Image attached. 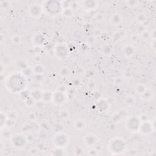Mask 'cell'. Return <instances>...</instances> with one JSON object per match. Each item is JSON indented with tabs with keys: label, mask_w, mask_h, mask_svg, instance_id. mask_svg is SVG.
Segmentation results:
<instances>
[{
	"label": "cell",
	"mask_w": 156,
	"mask_h": 156,
	"mask_svg": "<svg viewBox=\"0 0 156 156\" xmlns=\"http://www.w3.org/2000/svg\"><path fill=\"white\" fill-rule=\"evenodd\" d=\"M63 14L65 17L70 18L73 14V11H72L70 8L63 9Z\"/></svg>",
	"instance_id": "28"
},
{
	"label": "cell",
	"mask_w": 156,
	"mask_h": 156,
	"mask_svg": "<svg viewBox=\"0 0 156 156\" xmlns=\"http://www.w3.org/2000/svg\"><path fill=\"white\" fill-rule=\"evenodd\" d=\"M112 118H113V120L115 121L120 122L122 120V118H123V116H121V115L119 113H116L112 116Z\"/></svg>",
	"instance_id": "33"
},
{
	"label": "cell",
	"mask_w": 156,
	"mask_h": 156,
	"mask_svg": "<svg viewBox=\"0 0 156 156\" xmlns=\"http://www.w3.org/2000/svg\"><path fill=\"white\" fill-rule=\"evenodd\" d=\"M7 114L9 120H12V121H16L17 118V114L16 112L14 111V110H11V111H9Z\"/></svg>",
	"instance_id": "25"
},
{
	"label": "cell",
	"mask_w": 156,
	"mask_h": 156,
	"mask_svg": "<svg viewBox=\"0 0 156 156\" xmlns=\"http://www.w3.org/2000/svg\"><path fill=\"white\" fill-rule=\"evenodd\" d=\"M153 131V126L152 123L148 121H141L140 124L139 132L143 135H146L151 134Z\"/></svg>",
	"instance_id": "9"
},
{
	"label": "cell",
	"mask_w": 156,
	"mask_h": 156,
	"mask_svg": "<svg viewBox=\"0 0 156 156\" xmlns=\"http://www.w3.org/2000/svg\"><path fill=\"white\" fill-rule=\"evenodd\" d=\"M80 81L79 79H75L73 82V84L74 85V86L75 87H78L79 86L80 84Z\"/></svg>",
	"instance_id": "46"
},
{
	"label": "cell",
	"mask_w": 156,
	"mask_h": 156,
	"mask_svg": "<svg viewBox=\"0 0 156 156\" xmlns=\"http://www.w3.org/2000/svg\"><path fill=\"white\" fill-rule=\"evenodd\" d=\"M42 93L43 92H41L40 90H34L32 92H31L30 96L35 102L39 101L41 100L42 98Z\"/></svg>",
	"instance_id": "18"
},
{
	"label": "cell",
	"mask_w": 156,
	"mask_h": 156,
	"mask_svg": "<svg viewBox=\"0 0 156 156\" xmlns=\"http://www.w3.org/2000/svg\"><path fill=\"white\" fill-rule=\"evenodd\" d=\"M88 154L90 155H98V151H96V150H94V149H93V148H90V151H89Z\"/></svg>",
	"instance_id": "42"
},
{
	"label": "cell",
	"mask_w": 156,
	"mask_h": 156,
	"mask_svg": "<svg viewBox=\"0 0 156 156\" xmlns=\"http://www.w3.org/2000/svg\"><path fill=\"white\" fill-rule=\"evenodd\" d=\"M84 149H83L82 148L79 147V146H78V147L75 148L74 151L75 155H83V154H84Z\"/></svg>",
	"instance_id": "29"
},
{
	"label": "cell",
	"mask_w": 156,
	"mask_h": 156,
	"mask_svg": "<svg viewBox=\"0 0 156 156\" xmlns=\"http://www.w3.org/2000/svg\"><path fill=\"white\" fill-rule=\"evenodd\" d=\"M121 21V18L119 14H115L111 17V22L114 25H118Z\"/></svg>",
	"instance_id": "24"
},
{
	"label": "cell",
	"mask_w": 156,
	"mask_h": 156,
	"mask_svg": "<svg viewBox=\"0 0 156 156\" xmlns=\"http://www.w3.org/2000/svg\"><path fill=\"white\" fill-rule=\"evenodd\" d=\"M8 119L7 114L4 112H1V114H0V123H1V130L6 127Z\"/></svg>",
	"instance_id": "19"
},
{
	"label": "cell",
	"mask_w": 156,
	"mask_h": 156,
	"mask_svg": "<svg viewBox=\"0 0 156 156\" xmlns=\"http://www.w3.org/2000/svg\"><path fill=\"white\" fill-rule=\"evenodd\" d=\"M137 20L139 21L140 23H144L146 21V17L143 14H140L137 17Z\"/></svg>",
	"instance_id": "38"
},
{
	"label": "cell",
	"mask_w": 156,
	"mask_h": 156,
	"mask_svg": "<svg viewBox=\"0 0 156 156\" xmlns=\"http://www.w3.org/2000/svg\"><path fill=\"white\" fill-rule=\"evenodd\" d=\"M122 35L121 34H120L119 32H116V34H115V35H114V40L115 41H120L121 40V39L122 38Z\"/></svg>",
	"instance_id": "40"
},
{
	"label": "cell",
	"mask_w": 156,
	"mask_h": 156,
	"mask_svg": "<svg viewBox=\"0 0 156 156\" xmlns=\"http://www.w3.org/2000/svg\"><path fill=\"white\" fill-rule=\"evenodd\" d=\"M60 74L62 75V76H67L69 74V70L68 68L67 67H64V68H62V70H60Z\"/></svg>",
	"instance_id": "34"
},
{
	"label": "cell",
	"mask_w": 156,
	"mask_h": 156,
	"mask_svg": "<svg viewBox=\"0 0 156 156\" xmlns=\"http://www.w3.org/2000/svg\"><path fill=\"white\" fill-rule=\"evenodd\" d=\"M134 52H135V49L132 45H127L124 47L123 53L126 58H131L134 54Z\"/></svg>",
	"instance_id": "16"
},
{
	"label": "cell",
	"mask_w": 156,
	"mask_h": 156,
	"mask_svg": "<svg viewBox=\"0 0 156 156\" xmlns=\"http://www.w3.org/2000/svg\"><path fill=\"white\" fill-rule=\"evenodd\" d=\"M66 98V93L57 90L56 92L53 93L52 101L54 102L56 105H62L65 101Z\"/></svg>",
	"instance_id": "10"
},
{
	"label": "cell",
	"mask_w": 156,
	"mask_h": 156,
	"mask_svg": "<svg viewBox=\"0 0 156 156\" xmlns=\"http://www.w3.org/2000/svg\"><path fill=\"white\" fill-rule=\"evenodd\" d=\"M25 77L20 74H13L7 79V88L12 92L20 93L25 87Z\"/></svg>",
	"instance_id": "1"
},
{
	"label": "cell",
	"mask_w": 156,
	"mask_h": 156,
	"mask_svg": "<svg viewBox=\"0 0 156 156\" xmlns=\"http://www.w3.org/2000/svg\"><path fill=\"white\" fill-rule=\"evenodd\" d=\"M53 95V93L51 92V91L45 90L44 92H43L41 101H43L45 103H48V102L52 101Z\"/></svg>",
	"instance_id": "17"
},
{
	"label": "cell",
	"mask_w": 156,
	"mask_h": 156,
	"mask_svg": "<svg viewBox=\"0 0 156 156\" xmlns=\"http://www.w3.org/2000/svg\"><path fill=\"white\" fill-rule=\"evenodd\" d=\"M34 60L36 61L37 62H40L41 60V57L39 56V55H37V56H35V58H34Z\"/></svg>",
	"instance_id": "47"
},
{
	"label": "cell",
	"mask_w": 156,
	"mask_h": 156,
	"mask_svg": "<svg viewBox=\"0 0 156 156\" xmlns=\"http://www.w3.org/2000/svg\"><path fill=\"white\" fill-rule=\"evenodd\" d=\"M141 96V98L143 99V100L145 101H149L151 100L152 98H153V92H151V90H146L145 92V93L142 94Z\"/></svg>",
	"instance_id": "23"
},
{
	"label": "cell",
	"mask_w": 156,
	"mask_h": 156,
	"mask_svg": "<svg viewBox=\"0 0 156 156\" xmlns=\"http://www.w3.org/2000/svg\"><path fill=\"white\" fill-rule=\"evenodd\" d=\"M45 36L41 34H36L32 37V42L34 45H36L37 46H39L42 45L45 43Z\"/></svg>",
	"instance_id": "13"
},
{
	"label": "cell",
	"mask_w": 156,
	"mask_h": 156,
	"mask_svg": "<svg viewBox=\"0 0 156 156\" xmlns=\"http://www.w3.org/2000/svg\"><path fill=\"white\" fill-rule=\"evenodd\" d=\"M35 101L34 100H33V99L31 97V96H29V98H27L26 100H25V103L26 104L27 106H29V107H31V106H32L34 104H35Z\"/></svg>",
	"instance_id": "30"
},
{
	"label": "cell",
	"mask_w": 156,
	"mask_h": 156,
	"mask_svg": "<svg viewBox=\"0 0 156 156\" xmlns=\"http://www.w3.org/2000/svg\"><path fill=\"white\" fill-rule=\"evenodd\" d=\"M103 15L101 14H97V15H96V19H97V20L99 21H101L102 20H103Z\"/></svg>",
	"instance_id": "45"
},
{
	"label": "cell",
	"mask_w": 156,
	"mask_h": 156,
	"mask_svg": "<svg viewBox=\"0 0 156 156\" xmlns=\"http://www.w3.org/2000/svg\"><path fill=\"white\" fill-rule=\"evenodd\" d=\"M44 76H43V74H35V80L37 81V82H42L43 80H44Z\"/></svg>",
	"instance_id": "39"
},
{
	"label": "cell",
	"mask_w": 156,
	"mask_h": 156,
	"mask_svg": "<svg viewBox=\"0 0 156 156\" xmlns=\"http://www.w3.org/2000/svg\"><path fill=\"white\" fill-rule=\"evenodd\" d=\"M43 5L42 9L48 15H56L62 8L61 4L58 1H46Z\"/></svg>",
	"instance_id": "3"
},
{
	"label": "cell",
	"mask_w": 156,
	"mask_h": 156,
	"mask_svg": "<svg viewBox=\"0 0 156 156\" xmlns=\"http://www.w3.org/2000/svg\"><path fill=\"white\" fill-rule=\"evenodd\" d=\"M98 137L93 134H88L84 136V145L87 148H92L96 145L98 142Z\"/></svg>",
	"instance_id": "8"
},
{
	"label": "cell",
	"mask_w": 156,
	"mask_h": 156,
	"mask_svg": "<svg viewBox=\"0 0 156 156\" xmlns=\"http://www.w3.org/2000/svg\"><path fill=\"white\" fill-rule=\"evenodd\" d=\"M69 141H70L69 136L67 134L60 132L54 136L53 139V144L56 148L63 149L68 145Z\"/></svg>",
	"instance_id": "5"
},
{
	"label": "cell",
	"mask_w": 156,
	"mask_h": 156,
	"mask_svg": "<svg viewBox=\"0 0 156 156\" xmlns=\"http://www.w3.org/2000/svg\"><path fill=\"white\" fill-rule=\"evenodd\" d=\"M58 90L59 91V92H63V93H66L67 92V91H68V88H67V87L65 86V85H60V86L58 87Z\"/></svg>",
	"instance_id": "36"
},
{
	"label": "cell",
	"mask_w": 156,
	"mask_h": 156,
	"mask_svg": "<svg viewBox=\"0 0 156 156\" xmlns=\"http://www.w3.org/2000/svg\"><path fill=\"white\" fill-rule=\"evenodd\" d=\"M11 41L13 45H18L21 42V38L18 35H14L11 38Z\"/></svg>",
	"instance_id": "27"
},
{
	"label": "cell",
	"mask_w": 156,
	"mask_h": 156,
	"mask_svg": "<svg viewBox=\"0 0 156 156\" xmlns=\"http://www.w3.org/2000/svg\"><path fill=\"white\" fill-rule=\"evenodd\" d=\"M43 9L37 4H32L29 9V14L33 18H38L41 15Z\"/></svg>",
	"instance_id": "11"
},
{
	"label": "cell",
	"mask_w": 156,
	"mask_h": 156,
	"mask_svg": "<svg viewBox=\"0 0 156 156\" xmlns=\"http://www.w3.org/2000/svg\"><path fill=\"white\" fill-rule=\"evenodd\" d=\"M11 143L13 148H23L27 143V138L23 134H16L11 137Z\"/></svg>",
	"instance_id": "6"
},
{
	"label": "cell",
	"mask_w": 156,
	"mask_h": 156,
	"mask_svg": "<svg viewBox=\"0 0 156 156\" xmlns=\"http://www.w3.org/2000/svg\"><path fill=\"white\" fill-rule=\"evenodd\" d=\"M126 146V141L120 137L113 138L108 145V151L113 155H120L125 152Z\"/></svg>",
	"instance_id": "2"
},
{
	"label": "cell",
	"mask_w": 156,
	"mask_h": 156,
	"mask_svg": "<svg viewBox=\"0 0 156 156\" xmlns=\"http://www.w3.org/2000/svg\"><path fill=\"white\" fill-rule=\"evenodd\" d=\"M73 127L77 131H82L86 127V123L82 119H78L74 121Z\"/></svg>",
	"instance_id": "15"
},
{
	"label": "cell",
	"mask_w": 156,
	"mask_h": 156,
	"mask_svg": "<svg viewBox=\"0 0 156 156\" xmlns=\"http://www.w3.org/2000/svg\"><path fill=\"white\" fill-rule=\"evenodd\" d=\"M141 121L138 116H130L126 121V127L130 132L136 133L139 132V129Z\"/></svg>",
	"instance_id": "4"
},
{
	"label": "cell",
	"mask_w": 156,
	"mask_h": 156,
	"mask_svg": "<svg viewBox=\"0 0 156 156\" xmlns=\"http://www.w3.org/2000/svg\"><path fill=\"white\" fill-rule=\"evenodd\" d=\"M10 5H11V3H10L9 1H3L1 2V7L3 9H6L7 8H8V7L10 6Z\"/></svg>",
	"instance_id": "35"
},
{
	"label": "cell",
	"mask_w": 156,
	"mask_h": 156,
	"mask_svg": "<svg viewBox=\"0 0 156 156\" xmlns=\"http://www.w3.org/2000/svg\"><path fill=\"white\" fill-rule=\"evenodd\" d=\"M93 93H94V94H96V95L95 96H94V98H95L96 100H100V99L101 98L102 94H101V93L100 92H99V91L96 90V91H94V92Z\"/></svg>",
	"instance_id": "41"
},
{
	"label": "cell",
	"mask_w": 156,
	"mask_h": 156,
	"mask_svg": "<svg viewBox=\"0 0 156 156\" xmlns=\"http://www.w3.org/2000/svg\"><path fill=\"white\" fill-rule=\"evenodd\" d=\"M95 86H96L95 82H94V81H91L88 82V86L90 88H92L94 87Z\"/></svg>",
	"instance_id": "43"
},
{
	"label": "cell",
	"mask_w": 156,
	"mask_h": 156,
	"mask_svg": "<svg viewBox=\"0 0 156 156\" xmlns=\"http://www.w3.org/2000/svg\"><path fill=\"white\" fill-rule=\"evenodd\" d=\"M79 7V4L76 1H71V4H70V8L73 11H76L78 9Z\"/></svg>",
	"instance_id": "31"
},
{
	"label": "cell",
	"mask_w": 156,
	"mask_h": 156,
	"mask_svg": "<svg viewBox=\"0 0 156 156\" xmlns=\"http://www.w3.org/2000/svg\"><path fill=\"white\" fill-rule=\"evenodd\" d=\"M96 107L99 112H101V113H105L109 109L110 106L107 101L101 98L96 102Z\"/></svg>",
	"instance_id": "12"
},
{
	"label": "cell",
	"mask_w": 156,
	"mask_h": 156,
	"mask_svg": "<svg viewBox=\"0 0 156 156\" xmlns=\"http://www.w3.org/2000/svg\"><path fill=\"white\" fill-rule=\"evenodd\" d=\"M32 72L35 74H43L45 72V67L42 65L37 64L33 67Z\"/></svg>",
	"instance_id": "21"
},
{
	"label": "cell",
	"mask_w": 156,
	"mask_h": 156,
	"mask_svg": "<svg viewBox=\"0 0 156 156\" xmlns=\"http://www.w3.org/2000/svg\"><path fill=\"white\" fill-rule=\"evenodd\" d=\"M18 66L20 68H21V69H26V66H27V64L26 63H25V62L23 60H21V61H19V62L17 64Z\"/></svg>",
	"instance_id": "37"
},
{
	"label": "cell",
	"mask_w": 156,
	"mask_h": 156,
	"mask_svg": "<svg viewBox=\"0 0 156 156\" xmlns=\"http://www.w3.org/2000/svg\"><path fill=\"white\" fill-rule=\"evenodd\" d=\"M97 2L95 1H84L82 2V7L86 10L92 11L97 6Z\"/></svg>",
	"instance_id": "14"
},
{
	"label": "cell",
	"mask_w": 156,
	"mask_h": 156,
	"mask_svg": "<svg viewBox=\"0 0 156 156\" xmlns=\"http://www.w3.org/2000/svg\"><path fill=\"white\" fill-rule=\"evenodd\" d=\"M135 99L133 96L129 95L124 98V103L127 107H132L135 104Z\"/></svg>",
	"instance_id": "20"
},
{
	"label": "cell",
	"mask_w": 156,
	"mask_h": 156,
	"mask_svg": "<svg viewBox=\"0 0 156 156\" xmlns=\"http://www.w3.org/2000/svg\"><path fill=\"white\" fill-rule=\"evenodd\" d=\"M27 118H28V119L30 120H34L35 118V114H33V113L29 114L28 116H27Z\"/></svg>",
	"instance_id": "44"
},
{
	"label": "cell",
	"mask_w": 156,
	"mask_h": 156,
	"mask_svg": "<svg viewBox=\"0 0 156 156\" xmlns=\"http://www.w3.org/2000/svg\"><path fill=\"white\" fill-rule=\"evenodd\" d=\"M146 90V87L145 85L141 84H138L135 88V92H136V93L139 94V95H142Z\"/></svg>",
	"instance_id": "22"
},
{
	"label": "cell",
	"mask_w": 156,
	"mask_h": 156,
	"mask_svg": "<svg viewBox=\"0 0 156 156\" xmlns=\"http://www.w3.org/2000/svg\"><path fill=\"white\" fill-rule=\"evenodd\" d=\"M54 53L56 57L59 59H65L68 56V50L64 45L59 44L55 47Z\"/></svg>",
	"instance_id": "7"
},
{
	"label": "cell",
	"mask_w": 156,
	"mask_h": 156,
	"mask_svg": "<svg viewBox=\"0 0 156 156\" xmlns=\"http://www.w3.org/2000/svg\"><path fill=\"white\" fill-rule=\"evenodd\" d=\"M59 116L61 119L62 120H67L68 119L70 116V114H69V112L67 111L66 110H61L59 113Z\"/></svg>",
	"instance_id": "26"
},
{
	"label": "cell",
	"mask_w": 156,
	"mask_h": 156,
	"mask_svg": "<svg viewBox=\"0 0 156 156\" xmlns=\"http://www.w3.org/2000/svg\"><path fill=\"white\" fill-rule=\"evenodd\" d=\"M70 4H71V1H62V3H61V6H62V8L63 9H68V8H70Z\"/></svg>",
	"instance_id": "32"
}]
</instances>
